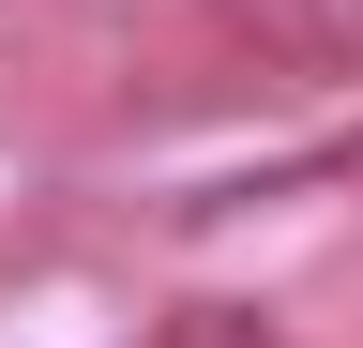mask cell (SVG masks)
I'll use <instances>...</instances> for the list:
<instances>
[{"label": "cell", "mask_w": 363, "mask_h": 348, "mask_svg": "<svg viewBox=\"0 0 363 348\" xmlns=\"http://www.w3.org/2000/svg\"><path fill=\"white\" fill-rule=\"evenodd\" d=\"M152 348H288V333H272L257 303H167V333H152Z\"/></svg>", "instance_id": "2"}, {"label": "cell", "mask_w": 363, "mask_h": 348, "mask_svg": "<svg viewBox=\"0 0 363 348\" xmlns=\"http://www.w3.org/2000/svg\"><path fill=\"white\" fill-rule=\"evenodd\" d=\"M227 46H257L272 76H348L363 61V0H212Z\"/></svg>", "instance_id": "1"}]
</instances>
